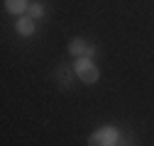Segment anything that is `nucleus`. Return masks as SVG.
Wrapping results in <instances>:
<instances>
[{
  "label": "nucleus",
  "instance_id": "obj_1",
  "mask_svg": "<svg viewBox=\"0 0 154 146\" xmlns=\"http://www.w3.org/2000/svg\"><path fill=\"white\" fill-rule=\"evenodd\" d=\"M76 73H79V78L83 80V83H95L98 80V68H95V63L88 59V56H83V59H79L76 61Z\"/></svg>",
  "mask_w": 154,
  "mask_h": 146
},
{
  "label": "nucleus",
  "instance_id": "obj_2",
  "mask_svg": "<svg viewBox=\"0 0 154 146\" xmlns=\"http://www.w3.org/2000/svg\"><path fill=\"white\" fill-rule=\"evenodd\" d=\"M118 141V129L115 127H103V129L93 132V136L88 139V146H112Z\"/></svg>",
  "mask_w": 154,
  "mask_h": 146
},
{
  "label": "nucleus",
  "instance_id": "obj_3",
  "mask_svg": "<svg viewBox=\"0 0 154 146\" xmlns=\"http://www.w3.org/2000/svg\"><path fill=\"white\" fill-rule=\"evenodd\" d=\"M69 51L76 54V56H88V54H93L91 46H88L83 39H71V42H69Z\"/></svg>",
  "mask_w": 154,
  "mask_h": 146
},
{
  "label": "nucleus",
  "instance_id": "obj_4",
  "mask_svg": "<svg viewBox=\"0 0 154 146\" xmlns=\"http://www.w3.org/2000/svg\"><path fill=\"white\" fill-rule=\"evenodd\" d=\"M17 32L25 34V36L34 34V17H20L17 20Z\"/></svg>",
  "mask_w": 154,
  "mask_h": 146
},
{
  "label": "nucleus",
  "instance_id": "obj_5",
  "mask_svg": "<svg viewBox=\"0 0 154 146\" xmlns=\"http://www.w3.org/2000/svg\"><path fill=\"white\" fill-rule=\"evenodd\" d=\"M5 7H8L12 15H20V12H25V7H27V0H5Z\"/></svg>",
  "mask_w": 154,
  "mask_h": 146
},
{
  "label": "nucleus",
  "instance_id": "obj_6",
  "mask_svg": "<svg viewBox=\"0 0 154 146\" xmlns=\"http://www.w3.org/2000/svg\"><path fill=\"white\" fill-rule=\"evenodd\" d=\"M29 15H32V17H39V15H42V5H37V3L29 5Z\"/></svg>",
  "mask_w": 154,
  "mask_h": 146
}]
</instances>
